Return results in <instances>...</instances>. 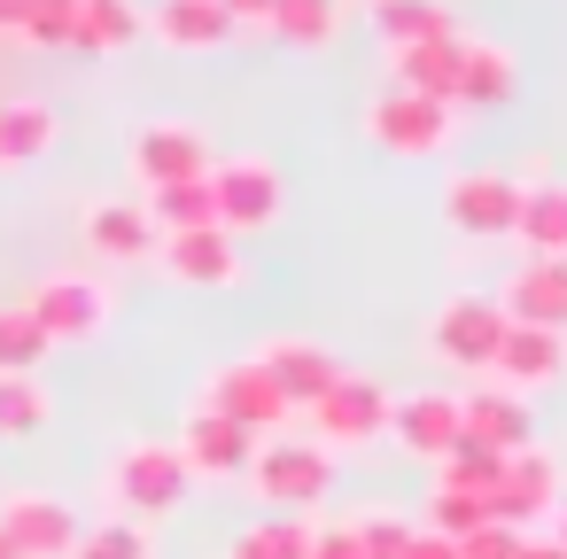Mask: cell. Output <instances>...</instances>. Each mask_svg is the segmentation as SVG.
I'll use <instances>...</instances> for the list:
<instances>
[{
	"label": "cell",
	"instance_id": "6da1fadb",
	"mask_svg": "<svg viewBox=\"0 0 567 559\" xmlns=\"http://www.w3.org/2000/svg\"><path fill=\"white\" fill-rule=\"evenodd\" d=\"M187 489H195V474L179 466L172 443H125V451L110 458V474H102L110 513H117V520H141V528L172 520V513L187 505Z\"/></svg>",
	"mask_w": 567,
	"mask_h": 559
},
{
	"label": "cell",
	"instance_id": "7a4b0ae2",
	"mask_svg": "<svg viewBox=\"0 0 567 559\" xmlns=\"http://www.w3.org/2000/svg\"><path fill=\"white\" fill-rule=\"evenodd\" d=\"M249 497L257 505H272V513H311L327 489H334V451H319V443H303V435H280V443H257V458H249Z\"/></svg>",
	"mask_w": 567,
	"mask_h": 559
},
{
	"label": "cell",
	"instance_id": "3957f363",
	"mask_svg": "<svg viewBox=\"0 0 567 559\" xmlns=\"http://www.w3.org/2000/svg\"><path fill=\"white\" fill-rule=\"evenodd\" d=\"M280 210H288V179H280V164H265V156H226V164H210V226L218 234H265V226H280Z\"/></svg>",
	"mask_w": 567,
	"mask_h": 559
},
{
	"label": "cell",
	"instance_id": "277c9868",
	"mask_svg": "<svg viewBox=\"0 0 567 559\" xmlns=\"http://www.w3.org/2000/svg\"><path fill=\"white\" fill-rule=\"evenodd\" d=\"M451 133H458V110L451 102H427V94H404V86H389V94L365 102V141L389 148V156H404V164L443 156Z\"/></svg>",
	"mask_w": 567,
	"mask_h": 559
},
{
	"label": "cell",
	"instance_id": "5b68a950",
	"mask_svg": "<svg viewBox=\"0 0 567 559\" xmlns=\"http://www.w3.org/2000/svg\"><path fill=\"white\" fill-rule=\"evenodd\" d=\"M520 195H528V179H513V172H489V164L482 172H458L443 187V226L466 234V241H513Z\"/></svg>",
	"mask_w": 567,
	"mask_h": 559
},
{
	"label": "cell",
	"instance_id": "8992f818",
	"mask_svg": "<svg viewBox=\"0 0 567 559\" xmlns=\"http://www.w3.org/2000/svg\"><path fill=\"white\" fill-rule=\"evenodd\" d=\"M24 311L40 319V334L48 342H94V334H110V288L94 280V272H48L32 296H24Z\"/></svg>",
	"mask_w": 567,
	"mask_h": 559
},
{
	"label": "cell",
	"instance_id": "52a82bcc",
	"mask_svg": "<svg viewBox=\"0 0 567 559\" xmlns=\"http://www.w3.org/2000/svg\"><path fill=\"white\" fill-rule=\"evenodd\" d=\"M497 334H505L497 296H451V303L427 319V358H435V365H451V373H489Z\"/></svg>",
	"mask_w": 567,
	"mask_h": 559
},
{
	"label": "cell",
	"instance_id": "ba28073f",
	"mask_svg": "<svg viewBox=\"0 0 567 559\" xmlns=\"http://www.w3.org/2000/svg\"><path fill=\"white\" fill-rule=\"evenodd\" d=\"M303 420H311V435H327L319 451H365V443L389 435V389L373 373H342Z\"/></svg>",
	"mask_w": 567,
	"mask_h": 559
},
{
	"label": "cell",
	"instance_id": "9c48e42d",
	"mask_svg": "<svg viewBox=\"0 0 567 559\" xmlns=\"http://www.w3.org/2000/svg\"><path fill=\"white\" fill-rule=\"evenodd\" d=\"M482 505H489V520H497V528H536L544 513H559V466H551V451H536V443L505 451L497 489H489Z\"/></svg>",
	"mask_w": 567,
	"mask_h": 559
},
{
	"label": "cell",
	"instance_id": "30bf717a",
	"mask_svg": "<svg viewBox=\"0 0 567 559\" xmlns=\"http://www.w3.org/2000/svg\"><path fill=\"white\" fill-rule=\"evenodd\" d=\"M257 373L288 396V412H311V404H319L350 365H342L327 342H311V334H272V342L257 350Z\"/></svg>",
	"mask_w": 567,
	"mask_h": 559
},
{
	"label": "cell",
	"instance_id": "8fae6325",
	"mask_svg": "<svg viewBox=\"0 0 567 559\" xmlns=\"http://www.w3.org/2000/svg\"><path fill=\"white\" fill-rule=\"evenodd\" d=\"M203 412H218V420H234V427H249L257 443L265 435H280L296 412H288V396L257 373V358H241V365H218L210 373V389H203Z\"/></svg>",
	"mask_w": 567,
	"mask_h": 559
},
{
	"label": "cell",
	"instance_id": "7c38bea8",
	"mask_svg": "<svg viewBox=\"0 0 567 559\" xmlns=\"http://www.w3.org/2000/svg\"><path fill=\"white\" fill-rule=\"evenodd\" d=\"M0 536H9L17 559H71L79 544V513L48 489H17L9 505H0Z\"/></svg>",
	"mask_w": 567,
	"mask_h": 559
},
{
	"label": "cell",
	"instance_id": "4fadbf2b",
	"mask_svg": "<svg viewBox=\"0 0 567 559\" xmlns=\"http://www.w3.org/2000/svg\"><path fill=\"white\" fill-rule=\"evenodd\" d=\"M125 164H133V179L141 187H179V179H203L218 156H210V141L195 133V125H141L133 133V148H125Z\"/></svg>",
	"mask_w": 567,
	"mask_h": 559
},
{
	"label": "cell",
	"instance_id": "5bb4252c",
	"mask_svg": "<svg viewBox=\"0 0 567 559\" xmlns=\"http://www.w3.org/2000/svg\"><path fill=\"white\" fill-rule=\"evenodd\" d=\"M172 451H179V466H187V474H203V482H241V474H249V458H257V435L195 404Z\"/></svg>",
	"mask_w": 567,
	"mask_h": 559
},
{
	"label": "cell",
	"instance_id": "9a60e30c",
	"mask_svg": "<svg viewBox=\"0 0 567 559\" xmlns=\"http://www.w3.org/2000/svg\"><path fill=\"white\" fill-rule=\"evenodd\" d=\"M156 265L179 288H234L241 280V241L218 234V226H187V234H164L156 241Z\"/></svg>",
	"mask_w": 567,
	"mask_h": 559
},
{
	"label": "cell",
	"instance_id": "2e32d148",
	"mask_svg": "<svg viewBox=\"0 0 567 559\" xmlns=\"http://www.w3.org/2000/svg\"><path fill=\"white\" fill-rule=\"evenodd\" d=\"M559 373H567V334H551V327H513V319H505L497 358H489V381L513 389V396H528V389H551Z\"/></svg>",
	"mask_w": 567,
	"mask_h": 559
},
{
	"label": "cell",
	"instance_id": "e0dca14e",
	"mask_svg": "<svg viewBox=\"0 0 567 559\" xmlns=\"http://www.w3.org/2000/svg\"><path fill=\"white\" fill-rule=\"evenodd\" d=\"M389 435L396 451L443 466V451L458 443V396L451 389H412V396H389Z\"/></svg>",
	"mask_w": 567,
	"mask_h": 559
},
{
	"label": "cell",
	"instance_id": "ac0fdd59",
	"mask_svg": "<svg viewBox=\"0 0 567 559\" xmlns=\"http://www.w3.org/2000/svg\"><path fill=\"white\" fill-rule=\"evenodd\" d=\"M497 311H505L513 327H551V334H567V265H559V257H520L513 280L497 288Z\"/></svg>",
	"mask_w": 567,
	"mask_h": 559
},
{
	"label": "cell",
	"instance_id": "d6986e66",
	"mask_svg": "<svg viewBox=\"0 0 567 559\" xmlns=\"http://www.w3.org/2000/svg\"><path fill=\"white\" fill-rule=\"evenodd\" d=\"M458 435L466 443H482V451H520L528 435H536V420H528V396H513V389H497V381H482V389H466L458 396Z\"/></svg>",
	"mask_w": 567,
	"mask_h": 559
},
{
	"label": "cell",
	"instance_id": "ffe728a7",
	"mask_svg": "<svg viewBox=\"0 0 567 559\" xmlns=\"http://www.w3.org/2000/svg\"><path fill=\"white\" fill-rule=\"evenodd\" d=\"M156 226H148V210L141 203H94L86 210V249L102 257V265H141V257H156Z\"/></svg>",
	"mask_w": 567,
	"mask_h": 559
},
{
	"label": "cell",
	"instance_id": "44dd1931",
	"mask_svg": "<svg viewBox=\"0 0 567 559\" xmlns=\"http://www.w3.org/2000/svg\"><path fill=\"white\" fill-rule=\"evenodd\" d=\"M513 86H520V63H513L505 48H489V40H466L451 110H497V102H513Z\"/></svg>",
	"mask_w": 567,
	"mask_h": 559
},
{
	"label": "cell",
	"instance_id": "7402d4cb",
	"mask_svg": "<svg viewBox=\"0 0 567 559\" xmlns=\"http://www.w3.org/2000/svg\"><path fill=\"white\" fill-rule=\"evenodd\" d=\"M458 55H466V32L451 24V32H435V40H420V48L396 55V86H404V94H427V102H451Z\"/></svg>",
	"mask_w": 567,
	"mask_h": 559
},
{
	"label": "cell",
	"instance_id": "603a6c76",
	"mask_svg": "<svg viewBox=\"0 0 567 559\" xmlns=\"http://www.w3.org/2000/svg\"><path fill=\"white\" fill-rule=\"evenodd\" d=\"M148 32H156L164 48H187V55L234 40V24H226L218 0H156V9H148Z\"/></svg>",
	"mask_w": 567,
	"mask_h": 559
},
{
	"label": "cell",
	"instance_id": "cb8c5ba5",
	"mask_svg": "<svg viewBox=\"0 0 567 559\" xmlns=\"http://www.w3.org/2000/svg\"><path fill=\"white\" fill-rule=\"evenodd\" d=\"M513 241H520L528 257H559V265H567V179H536V187L520 195Z\"/></svg>",
	"mask_w": 567,
	"mask_h": 559
},
{
	"label": "cell",
	"instance_id": "d4e9b609",
	"mask_svg": "<svg viewBox=\"0 0 567 559\" xmlns=\"http://www.w3.org/2000/svg\"><path fill=\"white\" fill-rule=\"evenodd\" d=\"M55 141H63V125L48 102H0V164H40V156H55Z\"/></svg>",
	"mask_w": 567,
	"mask_h": 559
},
{
	"label": "cell",
	"instance_id": "484cf974",
	"mask_svg": "<svg viewBox=\"0 0 567 559\" xmlns=\"http://www.w3.org/2000/svg\"><path fill=\"white\" fill-rule=\"evenodd\" d=\"M125 40H141V0H79V55H117Z\"/></svg>",
	"mask_w": 567,
	"mask_h": 559
},
{
	"label": "cell",
	"instance_id": "4316f807",
	"mask_svg": "<svg viewBox=\"0 0 567 559\" xmlns=\"http://www.w3.org/2000/svg\"><path fill=\"white\" fill-rule=\"evenodd\" d=\"M265 32L288 40V48H327V40L342 32V0H272Z\"/></svg>",
	"mask_w": 567,
	"mask_h": 559
},
{
	"label": "cell",
	"instance_id": "83f0119b",
	"mask_svg": "<svg viewBox=\"0 0 567 559\" xmlns=\"http://www.w3.org/2000/svg\"><path fill=\"white\" fill-rule=\"evenodd\" d=\"M55 420V396L40 389V373H0V435L24 443V435H48Z\"/></svg>",
	"mask_w": 567,
	"mask_h": 559
},
{
	"label": "cell",
	"instance_id": "f1b7e54d",
	"mask_svg": "<svg viewBox=\"0 0 567 559\" xmlns=\"http://www.w3.org/2000/svg\"><path fill=\"white\" fill-rule=\"evenodd\" d=\"M373 32L389 40V55H404V48H420V40L451 32V17L435 9V0H373Z\"/></svg>",
	"mask_w": 567,
	"mask_h": 559
},
{
	"label": "cell",
	"instance_id": "f546056e",
	"mask_svg": "<svg viewBox=\"0 0 567 559\" xmlns=\"http://www.w3.org/2000/svg\"><path fill=\"white\" fill-rule=\"evenodd\" d=\"M148 226L156 234H187V226H210V172L203 179H179V187H148Z\"/></svg>",
	"mask_w": 567,
	"mask_h": 559
},
{
	"label": "cell",
	"instance_id": "4dcf8cb0",
	"mask_svg": "<svg viewBox=\"0 0 567 559\" xmlns=\"http://www.w3.org/2000/svg\"><path fill=\"white\" fill-rule=\"evenodd\" d=\"M311 551V520L303 513H272V520H249L234 536V559H303Z\"/></svg>",
	"mask_w": 567,
	"mask_h": 559
},
{
	"label": "cell",
	"instance_id": "1f68e13d",
	"mask_svg": "<svg viewBox=\"0 0 567 559\" xmlns=\"http://www.w3.org/2000/svg\"><path fill=\"white\" fill-rule=\"evenodd\" d=\"M71 559H156V544H148V528L141 520H94V528H79V544H71Z\"/></svg>",
	"mask_w": 567,
	"mask_h": 559
},
{
	"label": "cell",
	"instance_id": "d6a6232c",
	"mask_svg": "<svg viewBox=\"0 0 567 559\" xmlns=\"http://www.w3.org/2000/svg\"><path fill=\"white\" fill-rule=\"evenodd\" d=\"M48 334H40V319L17 303V311H0V373H40L48 365Z\"/></svg>",
	"mask_w": 567,
	"mask_h": 559
},
{
	"label": "cell",
	"instance_id": "836d02e7",
	"mask_svg": "<svg viewBox=\"0 0 567 559\" xmlns=\"http://www.w3.org/2000/svg\"><path fill=\"white\" fill-rule=\"evenodd\" d=\"M482 520H489V505H482V497H466V489H435V497H427V536H443V544L474 536Z\"/></svg>",
	"mask_w": 567,
	"mask_h": 559
},
{
	"label": "cell",
	"instance_id": "e575fe53",
	"mask_svg": "<svg viewBox=\"0 0 567 559\" xmlns=\"http://www.w3.org/2000/svg\"><path fill=\"white\" fill-rule=\"evenodd\" d=\"M24 40H40V48H71V32H79V0H24V24H17Z\"/></svg>",
	"mask_w": 567,
	"mask_h": 559
},
{
	"label": "cell",
	"instance_id": "d590c367",
	"mask_svg": "<svg viewBox=\"0 0 567 559\" xmlns=\"http://www.w3.org/2000/svg\"><path fill=\"white\" fill-rule=\"evenodd\" d=\"M350 528H358L365 559H404V544H412V520H396V513H373V520H350Z\"/></svg>",
	"mask_w": 567,
	"mask_h": 559
},
{
	"label": "cell",
	"instance_id": "8d00e7d4",
	"mask_svg": "<svg viewBox=\"0 0 567 559\" xmlns=\"http://www.w3.org/2000/svg\"><path fill=\"white\" fill-rule=\"evenodd\" d=\"M458 559H520V528H497V520H482L474 536H458L451 544Z\"/></svg>",
	"mask_w": 567,
	"mask_h": 559
},
{
	"label": "cell",
	"instance_id": "74e56055",
	"mask_svg": "<svg viewBox=\"0 0 567 559\" xmlns=\"http://www.w3.org/2000/svg\"><path fill=\"white\" fill-rule=\"evenodd\" d=\"M303 559H365V551H358V528L334 520V528H311V551Z\"/></svg>",
	"mask_w": 567,
	"mask_h": 559
},
{
	"label": "cell",
	"instance_id": "f35d334b",
	"mask_svg": "<svg viewBox=\"0 0 567 559\" xmlns=\"http://www.w3.org/2000/svg\"><path fill=\"white\" fill-rule=\"evenodd\" d=\"M218 9H226V24L241 32V24H265V17H272V0H218Z\"/></svg>",
	"mask_w": 567,
	"mask_h": 559
},
{
	"label": "cell",
	"instance_id": "ab89813d",
	"mask_svg": "<svg viewBox=\"0 0 567 559\" xmlns=\"http://www.w3.org/2000/svg\"><path fill=\"white\" fill-rule=\"evenodd\" d=\"M404 559H458L443 536H427V528H412V544H404Z\"/></svg>",
	"mask_w": 567,
	"mask_h": 559
},
{
	"label": "cell",
	"instance_id": "60d3db41",
	"mask_svg": "<svg viewBox=\"0 0 567 559\" xmlns=\"http://www.w3.org/2000/svg\"><path fill=\"white\" fill-rule=\"evenodd\" d=\"M520 559H567V544H551V536H520Z\"/></svg>",
	"mask_w": 567,
	"mask_h": 559
},
{
	"label": "cell",
	"instance_id": "b9f144b4",
	"mask_svg": "<svg viewBox=\"0 0 567 559\" xmlns=\"http://www.w3.org/2000/svg\"><path fill=\"white\" fill-rule=\"evenodd\" d=\"M24 24V0H0V32H17Z\"/></svg>",
	"mask_w": 567,
	"mask_h": 559
},
{
	"label": "cell",
	"instance_id": "7bdbcfd3",
	"mask_svg": "<svg viewBox=\"0 0 567 559\" xmlns=\"http://www.w3.org/2000/svg\"><path fill=\"white\" fill-rule=\"evenodd\" d=\"M551 544H567V505H559V513H551Z\"/></svg>",
	"mask_w": 567,
	"mask_h": 559
}]
</instances>
